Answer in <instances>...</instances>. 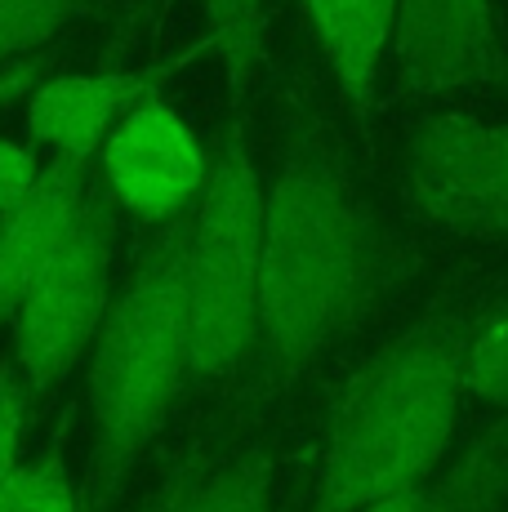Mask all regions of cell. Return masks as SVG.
Wrapping results in <instances>:
<instances>
[{
	"label": "cell",
	"mask_w": 508,
	"mask_h": 512,
	"mask_svg": "<svg viewBox=\"0 0 508 512\" xmlns=\"http://www.w3.org/2000/svg\"><path fill=\"white\" fill-rule=\"evenodd\" d=\"M165 512H272L268 481L250 455H210L179 472Z\"/></svg>",
	"instance_id": "obj_13"
},
{
	"label": "cell",
	"mask_w": 508,
	"mask_h": 512,
	"mask_svg": "<svg viewBox=\"0 0 508 512\" xmlns=\"http://www.w3.org/2000/svg\"><path fill=\"white\" fill-rule=\"evenodd\" d=\"M304 18L348 112L366 125L393 45L397 0H304Z\"/></svg>",
	"instance_id": "obj_11"
},
{
	"label": "cell",
	"mask_w": 508,
	"mask_h": 512,
	"mask_svg": "<svg viewBox=\"0 0 508 512\" xmlns=\"http://www.w3.org/2000/svg\"><path fill=\"white\" fill-rule=\"evenodd\" d=\"M156 94V72H63L27 90V130L54 156H94L139 98Z\"/></svg>",
	"instance_id": "obj_10"
},
{
	"label": "cell",
	"mask_w": 508,
	"mask_h": 512,
	"mask_svg": "<svg viewBox=\"0 0 508 512\" xmlns=\"http://www.w3.org/2000/svg\"><path fill=\"white\" fill-rule=\"evenodd\" d=\"M99 152L112 201L152 228L188 214L210 183V161L192 125L156 94L139 98L112 125Z\"/></svg>",
	"instance_id": "obj_7"
},
{
	"label": "cell",
	"mask_w": 508,
	"mask_h": 512,
	"mask_svg": "<svg viewBox=\"0 0 508 512\" xmlns=\"http://www.w3.org/2000/svg\"><path fill=\"white\" fill-rule=\"evenodd\" d=\"M406 210L446 232H508V125L433 116L410 139L402 174Z\"/></svg>",
	"instance_id": "obj_6"
},
{
	"label": "cell",
	"mask_w": 508,
	"mask_h": 512,
	"mask_svg": "<svg viewBox=\"0 0 508 512\" xmlns=\"http://www.w3.org/2000/svg\"><path fill=\"white\" fill-rule=\"evenodd\" d=\"M85 9V0H0V63L32 58Z\"/></svg>",
	"instance_id": "obj_15"
},
{
	"label": "cell",
	"mask_w": 508,
	"mask_h": 512,
	"mask_svg": "<svg viewBox=\"0 0 508 512\" xmlns=\"http://www.w3.org/2000/svg\"><path fill=\"white\" fill-rule=\"evenodd\" d=\"M165 495H170V486H165V490H161V495H156V499H148V504H143L139 512H165Z\"/></svg>",
	"instance_id": "obj_20"
},
{
	"label": "cell",
	"mask_w": 508,
	"mask_h": 512,
	"mask_svg": "<svg viewBox=\"0 0 508 512\" xmlns=\"http://www.w3.org/2000/svg\"><path fill=\"white\" fill-rule=\"evenodd\" d=\"M263 183L241 143L210 165L188 232V383H228L259 339Z\"/></svg>",
	"instance_id": "obj_4"
},
{
	"label": "cell",
	"mask_w": 508,
	"mask_h": 512,
	"mask_svg": "<svg viewBox=\"0 0 508 512\" xmlns=\"http://www.w3.org/2000/svg\"><path fill=\"white\" fill-rule=\"evenodd\" d=\"M36 179H41V161H36L32 147L14 143V139H0V210L23 201Z\"/></svg>",
	"instance_id": "obj_17"
},
{
	"label": "cell",
	"mask_w": 508,
	"mask_h": 512,
	"mask_svg": "<svg viewBox=\"0 0 508 512\" xmlns=\"http://www.w3.org/2000/svg\"><path fill=\"white\" fill-rule=\"evenodd\" d=\"M23 410H27V388L14 379H0V481L18 459V432H23Z\"/></svg>",
	"instance_id": "obj_18"
},
{
	"label": "cell",
	"mask_w": 508,
	"mask_h": 512,
	"mask_svg": "<svg viewBox=\"0 0 508 512\" xmlns=\"http://www.w3.org/2000/svg\"><path fill=\"white\" fill-rule=\"evenodd\" d=\"M54 58L45 54H32V58H14V63H0V103H9L14 94H27L45 72H50Z\"/></svg>",
	"instance_id": "obj_19"
},
{
	"label": "cell",
	"mask_w": 508,
	"mask_h": 512,
	"mask_svg": "<svg viewBox=\"0 0 508 512\" xmlns=\"http://www.w3.org/2000/svg\"><path fill=\"white\" fill-rule=\"evenodd\" d=\"M464 357L459 321H424L357 374L330 432L312 512H357L442 464L464 401Z\"/></svg>",
	"instance_id": "obj_2"
},
{
	"label": "cell",
	"mask_w": 508,
	"mask_h": 512,
	"mask_svg": "<svg viewBox=\"0 0 508 512\" xmlns=\"http://www.w3.org/2000/svg\"><path fill=\"white\" fill-rule=\"evenodd\" d=\"M107 303H112V214L90 196L50 268L14 312V352L23 388L32 397H45L63 383V374L99 334Z\"/></svg>",
	"instance_id": "obj_5"
},
{
	"label": "cell",
	"mask_w": 508,
	"mask_h": 512,
	"mask_svg": "<svg viewBox=\"0 0 508 512\" xmlns=\"http://www.w3.org/2000/svg\"><path fill=\"white\" fill-rule=\"evenodd\" d=\"M188 232L192 214L156 228L90 343V486L99 504L148 450L188 383Z\"/></svg>",
	"instance_id": "obj_3"
},
{
	"label": "cell",
	"mask_w": 508,
	"mask_h": 512,
	"mask_svg": "<svg viewBox=\"0 0 508 512\" xmlns=\"http://www.w3.org/2000/svg\"><path fill=\"white\" fill-rule=\"evenodd\" d=\"M0 512H76V490L63 459L14 464L0 481Z\"/></svg>",
	"instance_id": "obj_16"
},
{
	"label": "cell",
	"mask_w": 508,
	"mask_h": 512,
	"mask_svg": "<svg viewBox=\"0 0 508 512\" xmlns=\"http://www.w3.org/2000/svg\"><path fill=\"white\" fill-rule=\"evenodd\" d=\"M370 210L335 143L299 139L263 192L259 366L299 374L348 326L370 281Z\"/></svg>",
	"instance_id": "obj_1"
},
{
	"label": "cell",
	"mask_w": 508,
	"mask_h": 512,
	"mask_svg": "<svg viewBox=\"0 0 508 512\" xmlns=\"http://www.w3.org/2000/svg\"><path fill=\"white\" fill-rule=\"evenodd\" d=\"M90 201V156H54L23 201L0 210V326L14 321Z\"/></svg>",
	"instance_id": "obj_9"
},
{
	"label": "cell",
	"mask_w": 508,
	"mask_h": 512,
	"mask_svg": "<svg viewBox=\"0 0 508 512\" xmlns=\"http://www.w3.org/2000/svg\"><path fill=\"white\" fill-rule=\"evenodd\" d=\"M201 23L210 32L214 54L223 58L232 98L250 90L254 72L263 63V23H268V0H197Z\"/></svg>",
	"instance_id": "obj_14"
},
{
	"label": "cell",
	"mask_w": 508,
	"mask_h": 512,
	"mask_svg": "<svg viewBox=\"0 0 508 512\" xmlns=\"http://www.w3.org/2000/svg\"><path fill=\"white\" fill-rule=\"evenodd\" d=\"M508 495V428L482 437L464 459L406 490H393L384 499H370L357 512H495V504Z\"/></svg>",
	"instance_id": "obj_12"
},
{
	"label": "cell",
	"mask_w": 508,
	"mask_h": 512,
	"mask_svg": "<svg viewBox=\"0 0 508 512\" xmlns=\"http://www.w3.org/2000/svg\"><path fill=\"white\" fill-rule=\"evenodd\" d=\"M495 58L491 0H397L393 90L410 103L477 81Z\"/></svg>",
	"instance_id": "obj_8"
}]
</instances>
